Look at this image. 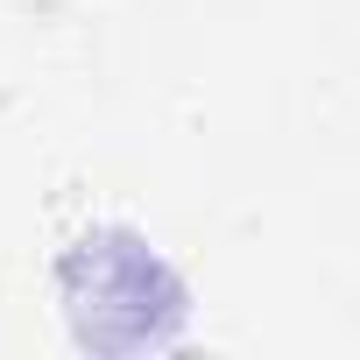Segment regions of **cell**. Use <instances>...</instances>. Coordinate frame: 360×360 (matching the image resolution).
<instances>
[{"label":"cell","instance_id":"1","mask_svg":"<svg viewBox=\"0 0 360 360\" xmlns=\"http://www.w3.org/2000/svg\"><path fill=\"white\" fill-rule=\"evenodd\" d=\"M64 318L85 353H162L184 332V283L134 226H92L57 262Z\"/></svg>","mask_w":360,"mask_h":360}]
</instances>
